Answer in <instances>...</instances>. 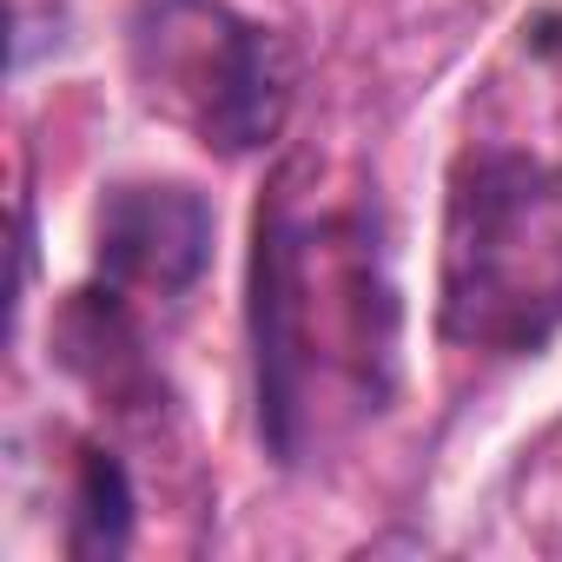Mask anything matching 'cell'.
I'll return each instance as SVG.
<instances>
[{"label": "cell", "instance_id": "7a4b0ae2", "mask_svg": "<svg viewBox=\"0 0 562 562\" xmlns=\"http://www.w3.org/2000/svg\"><path fill=\"white\" fill-rule=\"evenodd\" d=\"M437 325L470 351H536L562 325V159L476 146L450 179Z\"/></svg>", "mask_w": 562, "mask_h": 562}, {"label": "cell", "instance_id": "277c9868", "mask_svg": "<svg viewBox=\"0 0 562 562\" xmlns=\"http://www.w3.org/2000/svg\"><path fill=\"white\" fill-rule=\"evenodd\" d=\"M212 258V205L192 186H120L100 205V271L139 292H192Z\"/></svg>", "mask_w": 562, "mask_h": 562}, {"label": "cell", "instance_id": "3957f363", "mask_svg": "<svg viewBox=\"0 0 562 562\" xmlns=\"http://www.w3.org/2000/svg\"><path fill=\"white\" fill-rule=\"evenodd\" d=\"M133 74L153 113H166L225 159L258 153L285 133L299 87L285 41L232 14L225 0H139Z\"/></svg>", "mask_w": 562, "mask_h": 562}, {"label": "cell", "instance_id": "6da1fadb", "mask_svg": "<svg viewBox=\"0 0 562 562\" xmlns=\"http://www.w3.org/2000/svg\"><path fill=\"white\" fill-rule=\"evenodd\" d=\"M258 424L299 463L338 417L384 404L397 371V292L364 205H305L292 179L258 212L251 251Z\"/></svg>", "mask_w": 562, "mask_h": 562}]
</instances>
